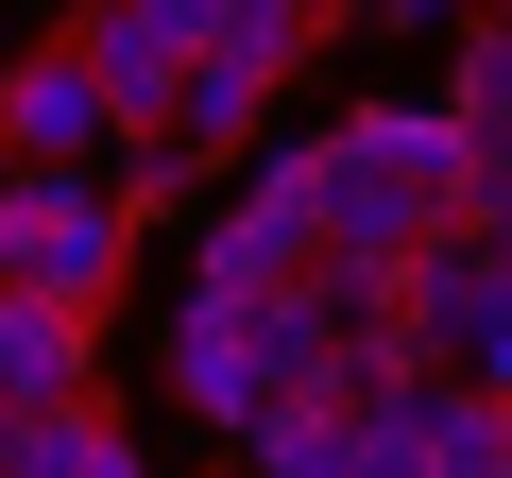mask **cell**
Masks as SVG:
<instances>
[{"mask_svg":"<svg viewBox=\"0 0 512 478\" xmlns=\"http://www.w3.org/2000/svg\"><path fill=\"white\" fill-rule=\"evenodd\" d=\"M256 188L308 205V239H325L342 274H410L427 239L461 222V137H444V103H342L325 137H274V154H256Z\"/></svg>","mask_w":512,"mask_h":478,"instance_id":"cell-1","label":"cell"},{"mask_svg":"<svg viewBox=\"0 0 512 478\" xmlns=\"http://www.w3.org/2000/svg\"><path fill=\"white\" fill-rule=\"evenodd\" d=\"M120 257H137L120 171H0V291H52L69 325H103L120 308Z\"/></svg>","mask_w":512,"mask_h":478,"instance_id":"cell-2","label":"cell"},{"mask_svg":"<svg viewBox=\"0 0 512 478\" xmlns=\"http://www.w3.org/2000/svg\"><path fill=\"white\" fill-rule=\"evenodd\" d=\"M291 52H325V18H308V0H205V52H188V103H171V171L256 154V120H274Z\"/></svg>","mask_w":512,"mask_h":478,"instance_id":"cell-3","label":"cell"},{"mask_svg":"<svg viewBox=\"0 0 512 478\" xmlns=\"http://www.w3.org/2000/svg\"><path fill=\"white\" fill-rule=\"evenodd\" d=\"M52 52L86 69L103 137H120V171H137V154H171V103H188V52H205V0H86V18H69Z\"/></svg>","mask_w":512,"mask_h":478,"instance_id":"cell-4","label":"cell"},{"mask_svg":"<svg viewBox=\"0 0 512 478\" xmlns=\"http://www.w3.org/2000/svg\"><path fill=\"white\" fill-rule=\"evenodd\" d=\"M495 325H512V274H495V239H478V222H444L427 257L393 274V342H410L427 376H478V342H495Z\"/></svg>","mask_w":512,"mask_h":478,"instance_id":"cell-5","label":"cell"},{"mask_svg":"<svg viewBox=\"0 0 512 478\" xmlns=\"http://www.w3.org/2000/svg\"><path fill=\"white\" fill-rule=\"evenodd\" d=\"M308 257H325V239H308V205H274V188H222V222L188 239V291H222V308H274Z\"/></svg>","mask_w":512,"mask_h":478,"instance_id":"cell-6","label":"cell"},{"mask_svg":"<svg viewBox=\"0 0 512 478\" xmlns=\"http://www.w3.org/2000/svg\"><path fill=\"white\" fill-rule=\"evenodd\" d=\"M103 154V103L69 52H0V171H86Z\"/></svg>","mask_w":512,"mask_h":478,"instance_id":"cell-7","label":"cell"},{"mask_svg":"<svg viewBox=\"0 0 512 478\" xmlns=\"http://www.w3.org/2000/svg\"><path fill=\"white\" fill-rule=\"evenodd\" d=\"M86 359H103V325H69L52 291H0V410H18V427L86 410Z\"/></svg>","mask_w":512,"mask_h":478,"instance_id":"cell-8","label":"cell"},{"mask_svg":"<svg viewBox=\"0 0 512 478\" xmlns=\"http://www.w3.org/2000/svg\"><path fill=\"white\" fill-rule=\"evenodd\" d=\"M154 359H171V410H188V427H222V444L256 427V359H239V308H222V291H188Z\"/></svg>","mask_w":512,"mask_h":478,"instance_id":"cell-9","label":"cell"},{"mask_svg":"<svg viewBox=\"0 0 512 478\" xmlns=\"http://www.w3.org/2000/svg\"><path fill=\"white\" fill-rule=\"evenodd\" d=\"M342 444H359V410H342V376H325V393H274V410L239 427V461H256V478H342Z\"/></svg>","mask_w":512,"mask_h":478,"instance_id":"cell-10","label":"cell"},{"mask_svg":"<svg viewBox=\"0 0 512 478\" xmlns=\"http://www.w3.org/2000/svg\"><path fill=\"white\" fill-rule=\"evenodd\" d=\"M18 478H154V444H137V427H103V410H52Z\"/></svg>","mask_w":512,"mask_h":478,"instance_id":"cell-11","label":"cell"},{"mask_svg":"<svg viewBox=\"0 0 512 478\" xmlns=\"http://www.w3.org/2000/svg\"><path fill=\"white\" fill-rule=\"evenodd\" d=\"M461 137H512V0L495 18H461V103H444Z\"/></svg>","mask_w":512,"mask_h":478,"instance_id":"cell-12","label":"cell"},{"mask_svg":"<svg viewBox=\"0 0 512 478\" xmlns=\"http://www.w3.org/2000/svg\"><path fill=\"white\" fill-rule=\"evenodd\" d=\"M342 478H427V444H410V410H376V427L342 444Z\"/></svg>","mask_w":512,"mask_h":478,"instance_id":"cell-13","label":"cell"},{"mask_svg":"<svg viewBox=\"0 0 512 478\" xmlns=\"http://www.w3.org/2000/svg\"><path fill=\"white\" fill-rule=\"evenodd\" d=\"M478 393H512V325H495V342H478Z\"/></svg>","mask_w":512,"mask_h":478,"instance_id":"cell-14","label":"cell"}]
</instances>
